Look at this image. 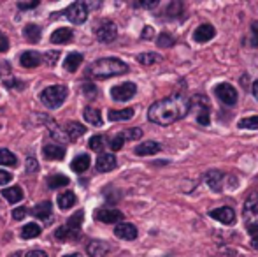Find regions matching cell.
<instances>
[{"label": "cell", "mask_w": 258, "mask_h": 257, "mask_svg": "<svg viewBox=\"0 0 258 257\" xmlns=\"http://www.w3.org/2000/svg\"><path fill=\"white\" fill-rule=\"evenodd\" d=\"M191 100L188 97L176 93V95L165 97L162 100H156L148 110V118L156 125H170L174 122H179L190 113Z\"/></svg>", "instance_id": "cell-1"}, {"label": "cell", "mask_w": 258, "mask_h": 257, "mask_svg": "<svg viewBox=\"0 0 258 257\" xmlns=\"http://www.w3.org/2000/svg\"><path fill=\"white\" fill-rule=\"evenodd\" d=\"M128 72V65L119 59H100L97 62L90 64L88 74L93 76L95 79H105L112 76H119Z\"/></svg>", "instance_id": "cell-2"}, {"label": "cell", "mask_w": 258, "mask_h": 257, "mask_svg": "<svg viewBox=\"0 0 258 257\" xmlns=\"http://www.w3.org/2000/svg\"><path fill=\"white\" fill-rule=\"evenodd\" d=\"M83 219H85V213H83V210L76 212L74 215H72L71 219L63 224V226L58 227V229L54 231V238H56V240H60V241H67V240L76 241V240H79V236H81Z\"/></svg>", "instance_id": "cell-3"}, {"label": "cell", "mask_w": 258, "mask_h": 257, "mask_svg": "<svg viewBox=\"0 0 258 257\" xmlns=\"http://www.w3.org/2000/svg\"><path fill=\"white\" fill-rule=\"evenodd\" d=\"M69 95V90L65 85H53V86H48L41 92V100L46 108L49 110H56L60 108L61 104L65 102Z\"/></svg>", "instance_id": "cell-4"}, {"label": "cell", "mask_w": 258, "mask_h": 257, "mask_svg": "<svg viewBox=\"0 0 258 257\" xmlns=\"http://www.w3.org/2000/svg\"><path fill=\"white\" fill-rule=\"evenodd\" d=\"M242 219H244L248 233L256 234L258 233V195L256 194H251L244 201V206H242Z\"/></svg>", "instance_id": "cell-5"}, {"label": "cell", "mask_w": 258, "mask_h": 257, "mask_svg": "<svg viewBox=\"0 0 258 257\" xmlns=\"http://www.w3.org/2000/svg\"><path fill=\"white\" fill-rule=\"evenodd\" d=\"M214 95L220 99L221 104L225 106H235L239 99V93L230 83H220V85L214 86Z\"/></svg>", "instance_id": "cell-6"}, {"label": "cell", "mask_w": 258, "mask_h": 257, "mask_svg": "<svg viewBox=\"0 0 258 257\" xmlns=\"http://www.w3.org/2000/svg\"><path fill=\"white\" fill-rule=\"evenodd\" d=\"M137 93V85L132 81L121 83V85H116L111 88V97L118 102H125V100H130L134 95Z\"/></svg>", "instance_id": "cell-7"}, {"label": "cell", "mask_w": 258, "mask_h": 257, "mask_svg": "<svg viewBox=\"0 0 258 257\" xmlns=\"http://www.w3.org/2000/svg\"><path fill=\"white\" fill-rule=\"evenodd\" d=\"M95 35L100 42H112L118 35V27L111 20H102L95 28Z\"/></svg>", "instance_id": "cell-8"}, {"label": "cell", "mask_w": 258, "mask_h": 257, "mask_svg": "<svg viewBox=\"0 0 258 257\" xmlns=\"http://www.w3.org/2000/svg\"><path fill=\"white\" fill-rule=\"evenodd\" d=\"M65 14H67V18L72 23L81 25V23H85L86 18H88V6H86L85 2H74L67 7Z\"/></svg>", "instance_id": "cell-9"}, {"label": "cell", "mask_w": 258, "mask_h": 257, "mask_svg": "<svg viewBox=\"0 0 258 257\" xmlns=\"http://www.w3.org/2000/svg\"><path fill=\"white\" fill-rule=\"evenodd\" d=\"M228 178H230V176H228L227 173L220 171V169H211L204 176L207 187H209L211 190H214V192H221L225 187V180H228Z\"/></svg>", "instance_id": "cell-10"}, {"label": "cell", "mask_w": 258, "mask_h": 257, "mask_svg": "<svg viewBox=\"0 0 258 257\" xmlns=\"http://www.w3.org/2000/svg\"><path fill=\"white\" fill-rule=\"evenodd\" d=\"M209 217L214 220H218V222L225 224V226H234L235 224V212H234V208H230V206H221V208L211 210Z\"/></svg>", "instance_id": "cell-11"}, {"label": "cell", "mask_w": 258, "mask_h": 257, "mask_svg": "<svg viewBox=\"0 0 258 257\" xmlns=\"http://www.w3.org/2000/svg\"><path fill=\"white\" fill-rule=\"evenodd\" d=\"M214 35H216V28H214L211 23H202V25H199V27L195 28L194 41L199 42V44H202V42H209Z\"/></svg>", "instance_id": "cell-12"}, {"label": "cell", "mask_w": 258, "mask_h": 257, "mask_svg": "<svg viewBox=\"0 0 258 257\" xmlns=\"http://www.w3.org/2000/svg\"><path fill=\"white\" fill-rule=\"evenodd\" d=\"M111 252V245L107 241H102V240H93L88 243L86 247V254L90 257H105Z\"/></svg>", "instance_id": "cell-13"}, {"label": "cell", "mask_w": 258, "mask_h": 257, "mask_svg": "<svg viewBox=\"0 0 258 257\" xmlns=\"http://www.w3.org/2000/svg\"><path fill=\"white\" fill-rule=\"evenodd\" d=\"M114 234L121 240H126V241H132L137 238V227L130 222H121L114 227Z\"/></svg>", "instance_id": "cell-14"}, {"label": "cell", "mask_w": 258, "mask_h": 257, "mask_svg": "<svg viewBox=\"0 0 258 257\" xmlns=\"http://www.w3.org/2000/svg\"><path fill=\"white\" fill-rule=\"evenodd\" d=\"M95 219L104 224H121L123 213L118 210H99L95 213Z\"/></svg>", "instance_id": "cell-15"}, {"label": "cell", "mask_w": 258, "mask_h": 257, "mask_svg": "<svg viewBox=\"0 0 258 257\" xmlns=\"http://www.w3.org/2000/svg\"><path fill=\"white\" fill-rule=\"evenodd\" d=\"M160 150H162V144L156 143V141H143L141 144H137L134 151H136V155H141V157H144V155L158 153Z\"/></svg>", "instance_id": "cell-16"}, {"label": "cell", "mask_w": 258, "mask_h": 257, "mask_svg": "<svg viewBox=\"0 0 258 257\" xmlns=\"http://www.w3.org/2000/svg\"><path fill=\"white\" fill-rule=\"evenodd\" d=\"M116 157L112 153H102L99 155V159H97V169H99L100 173H109L112 171V169L116 168Z\"/></svg>", "instance_id": "cell-17"}, {"label": "cell", "mask_w": 258, "mask_h": 257, "mask_svg": "<svg viewBox=\"0 0 258 257\" xmlns=\"http://www.w3.org/2000/svg\"><path fill=\"white\" fill-rule=\"evenodd\" d=\"M42 62V55H39L37 52H25L20 57V64L27 69H34Z\"/></svg>", "instance_id": "cell-18"}, {"label": "cell", "mask_w": 258, "mask_h": 257, "mask_svg": "<svg viewBox=\"0 0 258 257\" xmlns=\"http://www.w3.org/2000/svg\"><path fill=\"white\" fill-rule=\"evenodd\" d=\"M42 155L48 161H61L65 157V148L58 146V144H46L44 150H42Z\"/></svg>", "instance_id": "cell-19"}, {"label": "cell", "mask_w": 258, "mask_h": 257, "mask_svg": "<svg viewBox=\"0 0 258 257\" xmlns=\"http://www.w3.org/2000/svg\"><path fill=\"white\" fill-rule=\"evenodd\" d=\"M65 134H67L69 137H71V141L78 139V137H81L83 134L86 132V127L85 125H81L79 122H69V124H65Z\"/></svg>", "instance_id": "cell-20"}, {"label": "cell", "mask_w": 258, "mask_h": 257, "mask_svg": "<svg viewBox=\"0 0 258 257\" xmlns=\"http://www.w3.org/2000/svg\"><path fill=\"white\" fill-rule=\"evenodd\" d=\"M72 39V30L71 28H56L51 34V42L53 44H67Z\"/></svg>", "instance_id": "cell-21"}, {"label": "cell", "mask_w": 258, "mask_h": 257, "mask_svg": "<svg viewBox=\"0 0 258 257\" xmlns=\"http://www.w3.org/2000/svg\"><path fill=\"white\" fill-rule=\"evenodd\" d=\"M51 213H53V206H51V202H49V201L39 202V204L32 210V215L37 217V219H42V220L49 219V217H51Z\"/></svg>", "instance_id": "cell-22"}, {"label": "cell", "mask_w": 258, "mask_h": 257, "mask_svg": "<svg viewBox=\"0 0 258 257\" xmlns=\"http://www.w3.org/2000/svg\"><path fill=\"white\" fill-rule=\"evenodd\" d=\"M134 117L132 108H125V110H111L109 111V120L111 122H125Z\"/></svg>", "instance_id": "cell-23"}, {"label": "cell", "mask_w": 258, "mask_h": 257, "mask_svg": "<svg viewBox=\"0 0 258 257\" xmlns=\"http://www.w3.org/2000/svg\"><path fill=\"white\" fill-rule=\"evenodd\" d=\"M90 155H86V153H81V155H78V157L72 161V164H71V168H72V171H76V173H85L86 169L90 168Z\"/></svg>", "instance_id": "cell-24"}, {"label": "cell", "mask_w": 258, "mask_h": 257, "mask_svg": "<svg viewBox=\"0 0 258 257\" xmlns=\"http://www.w3.org/2000/svg\"><path fill=\"white\" fill-rule=\"evenodd\" d=\"M83 117H85V120L88 122V124L97 125V127H100V125H102V115H100V111L95 110V108H92V106L85 108V113H83Z\"/></svg>", "instance_id": "cell-25"}, {"label": "cell", "mask_w": 258, "mask_h": 257, "mask_svg": "<svg viewBox=\"0 0 258 257\" xmlns=\"http://www.w3.org/2000/svg\"><path fill=\"white\" fill-rule=\"evenodd\" d=\"M81 62H83V55L74 52V53H71V55H67V59H65V62H63V67H65V71H69V72H76L79 65H81Z\"/></svg>", "instance_id": "cell-26"}, {"label": "cell", "mask_w": 258, "mask_h": 257, "mask_svg": "<svg viewBox=\"0 0 258 257\" xmlns=\"http://www.w3.org/2000/svg\"><path fill=\"white\" fill-rule=\"evenodd\" d=\"M23 35L30 42H37L39 39H41V35H42V30H41V27H39V25L30 23V25H27V27L23 28Z\"/></svg>", "instance_id": "cell-27"}, {"label": "cell", "mask_w": 258, "mask_h": 257, "mask_svg": "<svg viewBox=\"0 0 258 257\" xmlns=\"http://www.w3.org/2000/svg\"><path fill=\"white\" fill-rule=\"evenodd\" d=\"M2 195L11 204H14V202H20L21 199H23V190H21L20 187H11V189H4Z\"/></svg>", "instance_id": "cell-28"}, {"label": "cell", "mask_w": 258, "mask_h": 257, "mask_svg": "<svg viewBox=\"0 0 258 257\" xmlns=\"http://www.w3.org/2000/svg\"><path fill=\"white\" fill-rule=\"evenodd\" d=\"M76 194L74 192H63V194H60L58 195V206H60L61 210H69V208H72V206L76 204Z\"/></svg>", "instance_id": "cell-29"}, {"label": "cell", "mask_w": 258, "mask_h": 257, "mask_svg": "<svg viewBox=\"0 0 258 257\" xmlns=\"http://www.w3.org/2000/svg\"><path fill=\"white\" fill-rule=\"evenodd\" d=\"M0 166H9V168H16V166H18L16 155H14L11 150H6V148H2V150H0Z\"/></svg>", "instance_id": "cell-30"}, {"label": "cell", "mask_w": 258, "mask_h": 257, "mask_svg": "<svg viewBox=\"0 0 258 257\" xmlns=\"http://www.w3.org/2000/svg\"><path fill=\"white\" fill-rule=\"evenodd\" d=\"M41 226H37V224H34V222H30V224H27V226L23 227V231H21V236L25 238V240H30V238H35V236H39L41 234Z\"/></svg>", "instance_id": "cell-31"}, {"label": "cell", "mask_w": 258, "mask_h": 257, "mask_svg": "<svg viewBox=\"0 0 258 257\" xmlns=\"http://www.w3.org/2000/svg\"><path fill=\"white\" fill-rule=\"evenodd\" d=\"M137 62L143 64V65H153L156 62H160V55L158 53H141V55H137Z\"/></svg>", "instance_id": "cell-32"}, {"label": "cell", "mask_w": 258, "mask_h": 257, "mask_svg": "<svg viewBox=\"0 0 258 257\" xmlns=\"http://www.w3.org/2000/svg\"><path fill=\"white\" fill-rule=\"evenodd\" d=\"M69 183V178L63 175H53L48 178V187L49 189H60V187H65Z\"/></svg>", "instance_id": "cell-33"}, {"label": "cell", "mask_w": 258, "mask_h": 257, "mask_svg": "<svg viewBox=\"0 0 258 257\" xmlns=\"http://www.w3.org/2000/svg\"><path fill=\"white\" fill-rule=\"evenodd\" d=\"M197 122L202 127L209 125V108H207L206 100H204V104H202V108H199V111H197Z\"/></svg>", "instance_id": "cell-34"}, {"label": "cell", "mask_w": 258, "mask_h": 257, "mask_svg": "<svg viewBox=\"0 0 258 257\" xmlns=\"http://www.w3.org/2000/svg\"><path fill=\"white\" fill-rule=\"evenodd\" d=\"M239 129H248V130H256L258 129V117H248L239 120Z\"/></svg>", "instance_id": "cell-35"}, {"label": "cell", "mask_w": 258, "mask_h": 257, "mask_svg": "<svg viewBox=\"0 0 258 257\" xmlns=\"http://www.w3.org/2000/svg\"><path fill=\"white\" fill-rule=\"evenodd\" d=\"M174 37L170 34H165V32H163V34H160L158 35V39H156V44H158V48H172L174 46Z\"/></svg>", "instance_id": "cell-36"}, {"label": "cell", "mask_w": 258, "mask_h": 257, "mask_svg": "<svg viewBox=\"0 0 258 257\" xmlns=\"http://www.w3.org/2000/svg\"><path fill=\"white\" fill-rule=\"evenodd\" d=\"M88 146L92 148L93 151H102L104 146H105V137L104 136H93L92 139H90Z\"/></svg>", "instance_id": "cell-37"}, {"label": "cell", "mask_w": 258, "mask_h": 257, "mask_svg": "<svg viewBox=\"0 0 258 257\" xmlns=\"http://www.w3.org/2000/svg\"><path fill=\"white\" fill-rule=\"evenodd\" d=\"M167 14L169 18H176L177 14H184V6L181 2H172L167 9Z\"/></svg>", "instance_id": "cell-38"}, {"label": "cell", "mask_w": 258, "mask_h": 257, "mask_svg": "<svg viewBox=\"0 0 258 257\" xmlns=\"http://www.w3.org/2000/svg\"><path fill=\"white\" fill-rule=\"evenodd\" d=\"M121 134H123V137H125V139H130V141H137V139H141V137H143V130H141L139 127L128 129V130H125V132H121Z\"/></svg>", "instance_id": "cell-39"}, {"label": "cell", "mask_w": 258, "mask_h": 257, "mask_svg": "<svg viewBox=\"0 0 258 257\" xmlns=\"http://www.w3.org/2000/svg\"><path fill=\"white\" fill-rule=\"evenodd\" d=\"M123 143H125V137H123V134H118V136H114L111 139V143H109V146H111V150L118 151L123 148Z\"/></svg>", "instance_id": "cell-40"}, {"label": "cell", "mask_w": 258, "mask_h": 257, "mask_svg": "<svg viewBox=\"0 0 258 257\" xmlns=\"http://www.w3.org/2000/svg\"><path fill=\"white\" fill-rule=\"evenodd\" d=\"M83 92L86 93L88 99H93V97L97 95V88H95V85H92V83H85V85H83Z\"/></svg>", "instance_id": "cell-41"}, {"label": "cell", "mask_w": 258, "mask_h": 257, "mask_svg": "<svg viewBox=\"0 0 258 257\" xmlns=\"http://www.w3.org/2000/svg\"><path fill=\"white\" fill-rule=\"evenodd\" d=\"M39 169V162L35 161L34 157H28L27 159V171L28 173H35Z\"/></svg>", "instance_id": "cell-42"}, {"label": "cell", "mask_w": 258, "mask_h": 257, "mask_svg": "<svg viewBox=\"0 0 258 257\" xmlns=\"http://www.w3.org/2000/svg\"><path fill=\"white\" fill-rule=\"evenodd\" d=\"M58 57H60V53H58V52H48V53H46V64L54 65L58 62Z\"/></svg>", "instance_id": "cell-43"}, {"label": "cell", "mask_w": 258, "mask_h": 257, "mask_svg": "<svg viewBox=\"0 0 258 257\" xmlns=\"http://www.w3.org/2000/svg\"><path fill=\"white\" fill-rule=\"evenodd\" d=\"M27 208H23V206H21V208H16V210H13V219L14 220H21V219H25V217H27Z\"/></svg>", "instance_id": "cell-44"}, {"label": "cell", "mask_w": 258, "mask_h": 257, "mask_svg": "<svg viewBox=\"0 0 258 257\" xmlns=\"http://www.w3.org/2000/svg\"><path fill=\"white\" fill-rule=\"evenodd\" d=\"M251 41H253V46L258 48V21H253L251 23Z\"/></svg>", "instance_id": "cell-45"}, {"label": "cell", "mask_w": 258, "mask_h": 257, "mask_svg": "<svg viewBox=\"0 0 258 257\" xmlns=\"http://www.w3.org/2000/svg\"><path fill=\"white\" fill-rule=\"evenodd\" d=\"M9 49V39L0 32V53H6Z\"/></svg>", "instance_id": "cell-46"}, {"label": "cell", "mask_w": 258, "mask_h": 257, "mask_svg": "<svg viewBox=\"0 0 258 257\" xmlns=\"http://www.w3.org/2000/svg\"><path fill=\"white\" fill-rule=\"evenodd\" d=\"M158 0H153V2H136L134 6L136 7H144V9H153V7L158 6Z\"/></svg>", "instance_id": "cell-47"}, {"label": "cell", "mask_w": 258, "mask_h": 257, "mask_svg": "<svg viewBox=\"0 0 258 257\" xmlns=\"http://www.w3.org/2000/svg\"><path fill=\"white\" fill-rule=\"evenodd\" d=\"M11 180H13V175L7 171H4V169H0V185H4V183H9Z\"/></svg>", "instance_id": "cell-48"}, {"label": "cell", "mask_w": 258, "mask_h": 257, "mask_svg": "<svg viewBox=\"0 0 258 257\" xmlns=\"http://www.w3.org/2000/svg\"><path fill=\"white\" fill-rule=\"evenodd\" d=\"M37 6H39V0H35V2H20V4H18V7H20V9H23V11L34 9V7H37Z\"/></svg>", "instance_id": "cell-49"}, {"label": "cell", "mask_w": 258, "mask_h": 257, "mask_svg": "<svg viewBox=\"0 0 258 257\" xmlns=\"http://www.w3.org/2000/svg\"><path fill=\"white\" fill-rule=\"evenodd\" d=\"M153 34H155V30H153V27H144V30H143V39H151L153 37Z\"/></svg>", "instance_id": "cell-50"}, {"label": "cell", "mask_w": 258, "mask_h": 257, "mask_svg": "<svg viewBox=\"0 0 258 257\" xmlns=\"http://www.w3.org/2000/svg\"><path fill=\"white\" fill-rule=\"evenodd\" d=\"M25 257H48V255H46V252H42V250H32Z\"/></svg>", "instance_id": "cell-51"}, {"label": "cell", "mask_w": 258, "mask_h": 257, "mask_svg": "<svg viewBox=\"0 0 258 257\" xmlns=\"http://www.w3.org/2000/svg\"><path fill=\"white\" fill-rule=\"evenodd\" d=\"M251 92H253V95H255V99L258 100V79L255 83H253V86H251Z\"/></svg>", "instance_id": "cell-52"}, {"label": "cell", "mask_w": 258, "mask_h": 257, "mask_svg": "<svg viewBox=\"0 0 258 257\" xmlns=\"http://www.w3.org/2000/svg\"><path fill=\"white\" fill-rule=\"evenodd\" d=\"M251 247H253V248H256V250H258V234H255V236H253V240H251Z\"/></svg>", "instance_id": "cell-53"}, {"label": "cell", "mask_w": 258, "mask_h": 257, "mask_svg": "<svg viewBox=\"0 0 258 257\" xmlns=\"http://www.w3.org/2000/svg\"><path fill=\"white\" fill-rule=\"evenodd\" d=\"M167 162L165 161H158V162H155V166H165Z\"/></svg>", "instance_id": "cell-54"}, {"label": "cell", "mask_w": 258, "mask_h": 257, "mask_svg": "<svg viewBox=\"0 0 258 257\" xmlns=\"http://www.w3.org/2000/svg\"><path fill=\"white\" fill-rule=\"evenodd\" d=\"M63 257H83L81 254H67V255H63Z\"/></svg>", "instance_id": "cell-55"}]
</instances>
